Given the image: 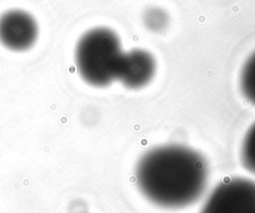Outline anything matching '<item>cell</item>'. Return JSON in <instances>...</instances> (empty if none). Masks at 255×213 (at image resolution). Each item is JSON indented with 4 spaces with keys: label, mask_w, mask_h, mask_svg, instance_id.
I'll list each match as a JSON object with an SVG mask.
<instances>
[{
    "label": "cell",
    "mask_w": 255,
    "mask_h": 213,
    "mask_svg": "<svg viewBox=\"0 0 255 213\" xmlns=\"http://www.w3.org/2000/svg\"><path fill=\"white\" fill-rule=\"evenodd\" d=\"M135 181L152 204L179 209L195 203L208 183V165L196 150L164 144L146 151L135 167Z\"/></svg>",
    "instance_id": "6da1fadb"
},
{
    "label": "cell",
    "mask_w": 255,
    "mask_h": 213,
    "mask_svg": "<svg viewBox=\"0 0 255 213\" xmlns=\"http://www.w3.org/2000/svg\"><path fill=\"white\" fill-rule=\"evenodd\" d=\"M124 53L121 41L113 30L93 28L82 35L75 49L79 75L93 87H107L117 80Z\"/></svg>",
    "instance_id": "7a4b0ae2"
},
{
    "label": "cell",
    "mask_w": 255,
    "mask_h": 213,
    "mask_svg": "<svg viewBox=\"0 0 255 213\" xmlns=\"http://www.w3.org/2000/svg\"><path fill=\"white\" fill-rule=\"evenodd\" d=\"M199 213H255V181L226 178L216 185Z\"/></svg>",
    "instance_id": "3957f363"
},
{
    "label": "cell",
    "mask_w": 255,
    "mask_h": 213,
    "mask_svg": "<svg viewBox=\"0 0 255 213\" xmlns=\"http://www.w3.org/2000/svg\"><path fill=\"white\" fill-rule=\"evenodd\" d=\"M38 35V24L28 12L13 9L0 16V44L6 49L27 51L36 43Z\"/></svg>",
    "instance_id": "277c9868"
},
{
    "label": "cell",
    "mask_w": 255,
    "mask_h": 213,
    "mask_svg": "<svg viewBox=\"0 0 255 213\" xmlns=\"http://www.w3.org/2000/svg\"><path fill=\"white\" fill-rule=\"evenodd\" d=\"M154 74L153 56L145 50L132 49L124 53L117 80L128 89L138 90L146 86Z\"/></svg>",
    "instance_id": "5b68a950"
},
{
    "label": "cell",
    "mask_w": 255,
    "mask_h": 213,
    "mask_svg": "<svg viewBox=\"0 0 255 213\" xmlns=\"http://www.w3.org/2000/svg\"><path fill=\"white\" fill-rule=\"evenodd\" d=\"M240 88L245 99L255 106V52L247 59L242 68Z\"/></svg>",
    "instance_id": "8992f818"
},
{
    "label": "cell",
    "mask_w": 255,
    "mask_h": 213,
    "mask_svg": "<svg viewBox=\"0 0 255 213\" xmlns=\"http://www.w3.org/2000/svg\"><path fill=\"white\" fill-rule=\"evenodd\" d=\"M240 157L243 167L247 171L255 174V121L245 133Z\"/></svg>",
    "instance_id": "52a82bcc"
},
{
    "label": "cell",
    "mask_w": 255,
    "mask_h": 213,
    "mask_svg": "<svg viewBox=\"0 0 255 213\" xmlns=\"http://www.w3.org/2000/svg\"><path fill=\"white\" fill-rule=\"evenodd\" d=\"M142 21L149 31L153 33H161L167 28L169 17L163 9L159 7H149L144 11Z\"/></svg>",
    "instance_id": "ba28073f"
}]
</instances>
